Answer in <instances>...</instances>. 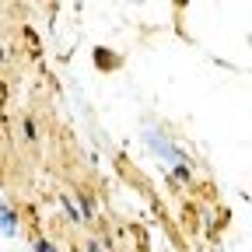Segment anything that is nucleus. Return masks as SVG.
<instances>
[{
	"label": "nucleus",
	"mask_w": 252,
	"mask_h": 252,
	"mask_svg": "<svg viewBox=\"0 0 252 252\" xmlns=\"http://www.w3.org/2000/svg\"><path fill=\"white\" fill-rule=\"evenodd\" d=\"M144 140L158 151V158H165V161H179V158H182V154H179V151H175V147H172L161 133H158V130H147V133H144Z\"/></svg>",
	"instance_id": "nucleus-1"
},
{
	"label": "nucleus",
	"mask_w": 252,
	"mask_h": 252,
	"mask_svg": "<svg viewBox=\"0 0 252 252\" xmlns=\"http://www.w3.org/2000/svg\"><path fill=\"white\" fill-rule=\"evenodd\" d=\"M35 252H60V249H56L53 242H46V238H39V242H35Z\"/></svg>",
	"instance_id": "nucleus-5"
},
{
	"label": "nucleus",
	"mask_w": 252,
	"mask_h": 252,
	"mask_svg": "<svg viewBox=\"0 0 252 252\" xmlns=\"http://www.w3.org/2000/svg\"><path fill=\"white\" fill-rule=\"evenodd\" d=\"M172 179H175V182H189V168H186V165H175V168H172Z\"/></svg>",
	"instance_id": "nucleus-4"
},
{
	"label": "nucleus",
	"mask_w": 252,
	"mask_h": 252,
	"mask_svg": "<svg viewBox=\"0 0 252 252\" xmlns=\"http://www.w3.org/2000/svg\"><path fill=\"white\" fill-rule=\"evenodd\" d=\"M60 203H63V210H67V217H70V220H81V210L74 207V200H70V196H60Z\"/></svg>",
	"instance_id": "nucleus-3"
},
{
	"label": "nucleus",
	"mask_w": 252,
	"mask_h": 252,
	"mask_svg": "<svg viewBox=\"0 0 252 252\" xmlns=\"http://www.w3.org/2000/svg\"><path fill=\"white\" fill-rule=\"evenodd\" d=\"M88 252H102V245L98 242H88Z\"/></svg>",
	"instance_id": "nucleus-6"
},
{
	"label": "nucleus",
	"mask_w": 252,
	"mask_h": 252,
	"mask_svg": "<svg viewBox=\"0 0 252 252\" xmlns=\"http://www.w3.org/2000/svg\"><path fill=\"white\" fill-rule=\"evenodd\" d=\"M18 231V214L0 207V235H14Z\"/></svg>",
	"instance_id": "nucleus-2"
},
{
	"label": "nucleus",
	"mask_w": 252,
	"mask_h": 252,
	"mask_svg": "<svg viewBox=\"0 0 252 252\" xmlns=\"http://www.w3.org/2000/svg\"><path fill=\"white\" fill-rule=\"evenodd\" d=\"M0 207H4V200H0Z\"/></svg>",
	"instance_id": "nucleus-7"
}]
</instances>
